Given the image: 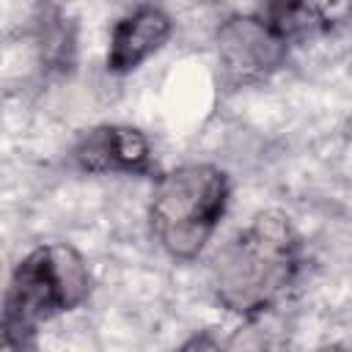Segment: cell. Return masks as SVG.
I'll list each match as a JSON object with an SVG mask.
<instances>
[{"label": "cell", "instance_id": "1", "mask_svg": "<svg viewBox=\"0 0 352 352\" xmlns=\"http://www.w3.org/2000/svg\"><path fill=\"white\" fill-rule=\"evenodd\" d=\"M300 261L302 242L289 217L264 212L214 256L212 286L220 305L250 316L272 308L292 289Z\"/></svg>", "mask_w": 352, "mask_h": 352}, {"label": "cell", "instance_id": "2", "mask_svg": "<svg viewBox=\"0 0 352 352\" xmlns=\"http://www.w3.org/2000/svg\"><path fill=\"white\" fill-rule=\"evenodd\" d=\"M228 204V179L214 165H182L165 173L151 195L148 220L173 258H195L212 239Z\"/></svg>", "mask_w": 352, "mask_h": 352}, {"label": "cell", "instance_id": "3", "mask_svg": "<svg viewBox=\"0 0 352 352\" xmlns=\"http://www.w3.org/2000/svg\"><path fill=\"white\" fill-rule=\"evenodd\" d=\"M91 289L82 256L66 242L33 248L11 272L3 300V327L36 333L66 311H74Z\"/></svg>", "mask_w": 352, "mask_h": 352}, {"label": "cell", "instance_id": "4", "mask_svg": "<svg viewBox=\"0 0 352 352\" xmlns=\"http://www.w3.org/2000/svg\"><path fill=\"white\" fill-rule=\"evenodd\" d=\"M289 52V41L264 16H234L217 30V60L228 85L270 77Z\"/></svg>", "mask_w": 352, "mask_h": 352}, {"label": "cell", "instance_id": "5", "mask_svg": "<svg viewBox=\"0 0 352 352\" xmlns=\"http://www.w3.org/2000/svg\"><path fill=\"white\" fill-rule=\"evenodd\" d=\"M72 160L88 173H146L151 168V146L135 126L102 124L77 140Z\"/></svg>", "mask_w": 352, "mask_h": 352}, {"label": "cell", "instance_id": "6", "mask_svg": "<svg viewBox=\"0 0 352 352\" xmlns=\"http://www.w3.org/2000/svg\"><path fill=\"white\" fill-rule=\"evenodd\" d=\"M170 36V19L162 8L140 6L132 14L121 16L110 33L107 72L126 74L148 60Z\"/></svg>", "mask_w": 352, "mask_h": 352}, {"label": "cell", "instance_id": "7", "mask_svg": "<svg viewBox=\"0 0 352 352\" xmlns=\"http://www.w3.org/2000/svg\"><path fill=\"white\" fill-rule=\"evenodd\" d=\"M3 352H36V333L3 327Z\"/></svg>", "mask_w": 352, "mask_h": 352}, {"label": "cell", "instance_id": "8", "mask_svg": "<svg viewBox=\"0 0 352 352\" xmlns=\"http://www.w3.org/2000/svg\"><path fill=\"white\" fill-rule=\"evenodd\" d=\"M176 352H223V346L217 344L214 336H209V333H195V336H190Z\"/></svg>", "mask_w": 352, "mask_h": 352}, {"label": "cell", "instance_id": "9", "mask_svg": "<svg viewBox=\"0 0 352 352\" xmlns=\"http://www.w3.org/2000/svg\"><path fill=\"white\" fill-rule=\"evenodd\" d=\"M322 352H346V349H341V346H327V349H322Z\"/></svg>", "mask_w": 352, "mask_h": 352}]
</instances>
